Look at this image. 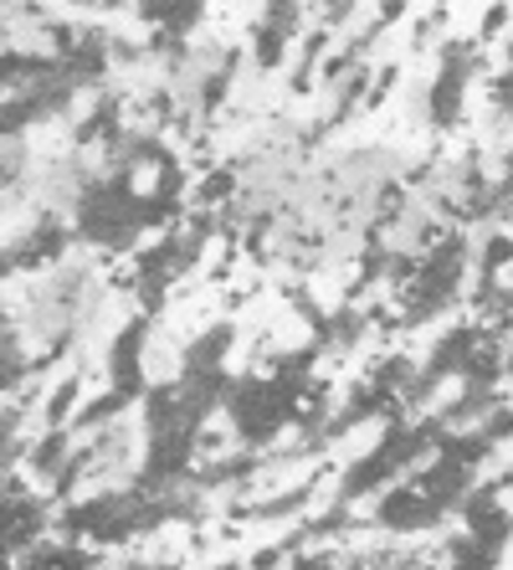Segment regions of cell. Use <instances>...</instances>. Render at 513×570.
Masks as SVG:
<instances>
[]
</instances>
